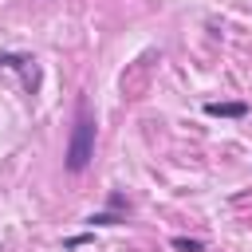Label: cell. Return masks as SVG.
<instances>
[{"instance_id": "obj_1", "label": "cell", "mask_w": 252, "mask_h": 252, "mask_svg": "<svg viewBox=\"0 0 252 252\" xmlns=\"http://www.w3.org/2000/svg\"><path fill=\"white\" fill-rule=\"evenodd\" d=\"M63 158H67V169H71V173L87 169L91 158H94V114H91L87 102H79V114H75L71 142H67V154H63Z\"/></svg>"}, {"instance_id": "obj_2", "label": "cell", "mask_w": 252, "mask_h": 252, "mask_svg": "<svg viewBox=\"0 0 252 252\" xmlns=\"http://www.w3.org/2000/svg\"><path fill=\"white\" fill-rule=\"evenodd\" d=\"M205 114H213V118H244L248 102H205Z\"/></svg>"}, {"instance_id": "obj_3", "label": "cell", "mask_w": 252, "mask_h": 252, "mask_svg": "<svg viewBox=\"0 0 252 252\" xmlns=\"http://www.w3.org/2000/svg\"><path fill=\"white\" fill-rule=\"evenodd\" d=\"M169 244H173V248H177V252H201V248H205V244H201V240H197V236H173V240H169Z\"/></svg>"}, {"instance_id": "obj_4", "label": "cell", "mask_w": 252, "mask_h": 252, "mask_svg": "<svg viewBox=\"0 0 252 252\" xmlns=\"http://www.w3.org/2000/svg\"><path fill=\"white\" fill-rule=\"evenodd\" d=\"M87 220H91V224H122L126 217H122V213H91Z\"/></svg>"}, {"instance_id": "obj_5", "label": "cell", "mask_w": 252, "mask_h": 252, "mask_svg": "<svg viewBox=\"0 0 252 252\" xmlns=\"http://www.w3.org/2000/svg\"><path fill=\"white\" fill-rule=\"evenodd\" d=\"M87 240H91V236H67V240H63V248H79V244H87Z\"/></svg>"}]
</instances>
